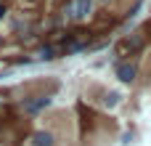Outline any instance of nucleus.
<instances>
[{
    "instance_id": "nucleus-3",
    "label": "nucleus",
    "mask_w": 151,
    "mask_h": 146,
    "mask_svg": "<svg viewBox=\"0 0 151 146\" xmlns=\"http://www.w3.org/2000/svg\"><path fill=\"white\" fill-rule=\"evenodd\" d=\"M53 104V98L50 96H32V98H27L24 101V112H29V114H37V112H42L45 106H50Z\"/></svg>"
},
{
    "instance_id": "nucleus-6",
    "label": "nucleus",
    "mask_w": 151,
    "mask_h": 146,
    "mask_svg": "<svg viewBox=\"0 0 151 146\" xmlns=\"http://www.w3.org/2000/svg\"><path fill=\"white\" fill-rule=\"evenodd\" d=\"M117 101H119V96H117V93H109V96H106V106H114Z\"/></svg>"
},
{
    "instance_id": "nucleus-4",
    "label": "nucleus",
    "mask_w": 151,
    "mask_h": 146,
    "mask_svg": "<svg viewBox=\"0 0 151 146\" xmlns=\"http://www.w3.org/2000/svg\"><path fill=\"white\" fill-rule=\"evenodd\" d=\"M32 146H56V136L50 130H37L32 136Z\"/></svg>"
},
{
    "instance_id": "nucleus-5",
    "label": "nucleus",
    "mask_w": 151,
    "mask_h": 146,
    "mask_svg": "<svg viewBox=\"0 0 151 146\" xmlns=\"http://www.w3.org/2000/svg\"><path fill=\"white\" fill-rule=\"evenodd\" d=\"M37 59H42V61H50V59H56V48H53V45H45V48H40Z\"/></svg>"
},
{
    "instance_id": "nucleus-2",
    "label": "nucleus",
    "mask_w": 151,
    "mask_h": 146,
    "mask_svg": "<svg viewBox=\"0 0 151 146\" xmlns=\"http://www.w3.org/2000/svg\"><path fill=\"white\" fill-rule=\"evenodd\" d=\"M114 74H117V80L119 82H135V74H138V66L135 64H130V61H125V64H117V69H114Z\"/></svg>"
},
{
    "instance_id": "nucleus-7",
    "label": "nucleus",
    "mask_w": 151,
    "mask_h": 146,
    "mask_svg": "<svg viewBox=\"0 0 151 146\" xmlns=\"http://www.w3.org/2000/svg\"><path fill=\"white\" fill-rule=\"evenodd\" d=\"M3 16H5V5H0V19H3Z\"/></svg>"
},
{
    "instance_id": "nucleus-1",
    "label": "nucleus",
    "mask_w": 151,
    "mask_h": 146,
    "mask_svg": "<svg viewBox=\"0 0 151 146\" xmlns=\"http://www.w3.org/2000/svg\"><path fill=\"white\" fill-rule=\"evenodd\" d=\"M93 11V0H69L64 8V16L69 21H85Z\"/></svg>"
}]
</instances>
